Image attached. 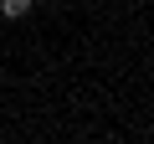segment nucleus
<instances>
[{"label":"nucleus","mask_w":154,"mask_h":144,"mask_svg":"<svg viewBox=\"0 0 154 144\" xmlns=\"http://www.w3.org/2000/svg\"><path fill=\"white\" fill-rule=\"evenodd\" d=\"M31 5H36V0H0V16H5V21H21V16H31Z\"/></svg>","instance_id":"nucleus-1"}]
</instances>
